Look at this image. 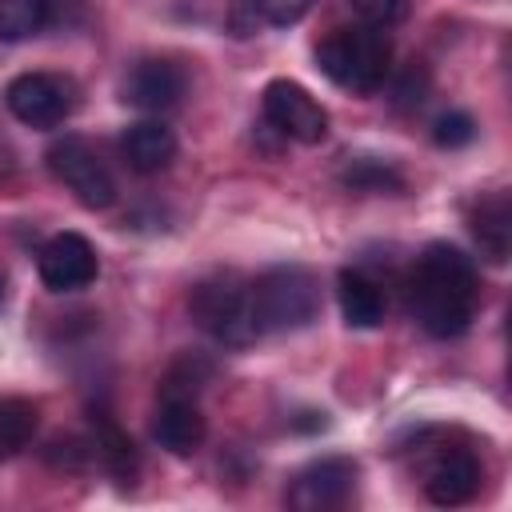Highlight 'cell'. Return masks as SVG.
I'll return each mask as SVG.
<instances>
[{
	"label": "cell",
	"mask_w": 512,
	"mask_h": 512,
	"mask_svg": "<svg viewBox=\"0 0 512 512\" xmlns=\"http://www.w3.org/2000/svg\"><path fill=\"white\" fill-rule=\"evenodd\" d=\"M48 172L88 208V212H104L116 204V180L108 172V164L100 160V152L84 140V136H60L48 148Z\"/></svg>",
	"instance_id": "5b68a950"
},
{
	"label": "cell",
	"mask_w": 512,
	"mask_h": 512,
	"mask_svg": "<svg viewBox=\"0 0 512 512\" xmlns=\"http://www.w3.org/2000/svg\"><path fill=\"white\" fill-rule=\"evenodd\" d=\"M348 4L360 12V20L380 24V28L400 24V20L408 16V8H412V0H348Z\"/></svg>",
	"instance_id": "603a6c76"
},
{
	"label": "cell",
	"mask_w": 512,
	"mask_h": 512,
	"mask_svg": "<svg viewBox=\"0 0 512 512\" xmlns=\"http://www.w3.org/2000/svg\"><path fill=\"white\" fill-rule=\"evenodd\" d=\"M316 64L332 84H340L356 96H372L384 88V80L392 72V40L380 24L360 20V24L328 32L316 48Z\"/></svg>",
	"instance_id": "7a4b0ae2"
},
{
	"label": "cell",
	"mask_w": 512,
	"mask_h": 512,
	"mask_svg": "<svg viewBox=\"0 0 512 512\" xmlns=\"http://www.w3.org/2000/svg\"><path fill=\"white\" fill-rule=\"evenodd\" d=\"M36 424H40V408L24 396H4L0 400V452L12 456L20 448L32 444L36 436Z\"/></svg>",
	"instance_id": "e0dca14e"
},
{
	"label": "cell",
	"mask_w": 512,
	"mask_h": 512,
	"mask_svg": "<svg viewBox=\"0 0 512 512\" xmlns=\"http://www.w3.org/2000/svg\"><path fill=\"white\" fill-rule=\"evenodd\" d=\"M204 412L196 400L188 396H160L156 412H152V440L168 452V456H192L204 444Z\"/></svg>",
	"instance_id": "8fae6325"
},
{
	"label": "cell",
	"mask_w": 512,
	"mask_h": 512,
	"mask_svg": "<svg viewBox=\"0 0 512 512\" xmlns=\"http://www.w3.org/2000/svg\"><path fill=\"white\" fill-rule=\"evenodd\" d=\"M356 480H360V464L352 456H320V460L304 464L292 476L288 504L296 512H332V508H344L356 496Z\"/></svg>",
	"instance_id": "ba28073f"
},
{
	"label": "cell",
	"mask_w": 512,
	"mask_h": 512,
	"mask_svg": "<svg viewBox=\"0 0 512 512\" xmlns=\"http://www.w3.org/2000/svg\"><path fill=\"white\" fill-rule=\"evenodd\" d=\"M124 104L140 108V112H164L184 96V72L172 60H140L120 88Z\"/></svg>",
	"instance_id": "7c38bea8"
},
{
	"label": "cell",
	"mask_w": 512,
	"mask_h": 512,
	"mask_svg": "<svg viewBox=\"0 0 512 512\" xmlns=\"http://www.w3.org/2000/svg\"><path fill=\"white\" fill-rule=\"evenodd\" d=\"M432 140L440 144V148H468L472 140H476V120L468 116V112H444V116H436V124H432Z\"/></svg>",
	"instance_id": "7402d4cb"
},
{
	"label": "cell",
	"mask_w": 512,
	"mask_h": 512,
	"mask_svg": "<svg viewBox=\"0 0 512 512\" xmlns=\"http://www.w3.org/2000/svg\"><path fill=\"white\" fill-rule=\"evenodd\" d=\"M0 308H4V276H0Z\"/></svg>",
	"instance_id": "d4e9b609"
},
{
	"label": "cell",
	"mask_w": 512,
	"mask_h": 512,
	"mask_svg": "<svg viewBox=\"0 0 512 512\" xmlns=\"http://www.w3.org/2000/svg\"><path fill=\"white\" fill-rule=\"evenodd\" d=\"M36 272H40V284L48 292H80V288H88L100 276V256H96V248H92L88 236H80V232H56L40 248Z\"/></svg>",
	"instance_id": "9c48e42d"
},
{
	"label": "cell",
	"mask_w": 512,
	"mask_h": 512,
	"mask_svg": "<svg viewBox=\"0 0 512 512\" xmlns=\"http://www.w3.org/2000/svg\"><path fill=\"white\" fill-rule=\"evenodd\" d=\"M92 452L100 456L104 472L116 480V484H132L136 472H140V452L136 444L128 440V432L108 416V412H96L92 416Z\"/></svg>",
	"instance_id": "2e32d148"
},
{
	"label": "cell",
	"mask_w": 512,
	"mask_h": 512,
	"mask_svg": "<svg viewBox=\"0 0 512 512\" xmlns=\"http://www.w3.org/2000/svg\"><path fill=\"white\" fill-rule=\"evenodd\" d=\"M188 312L224 348H244L256 340L252 328V308H248V284L236 272H212L192 284L188 292Z\"/></svg>",
	"instance_id": "277c9868"
},
{
	"label": "cell",
	"mask_w": 512,
	"mask_h": 512,
	"mask_svg": "<svg viewBox=\"0 0 512 512\" xmlns=\"http://www.w3.org/2000/svg\"><path fill=\"white\" fill-rule=\"evenodd\" d=\"M336 300H340V316L348 328H380L384 324V292L380 284L360 272V268H344L336 276Z\"/></svg>",
	"instance_id": "5bb4252c"
},
{
	"label": "cell",
	"mask_w": 512,
	"mask_h": 512,
	"mask_svg": "<svg viewBox=\"0 0 512 512\" xmlns=\"http://www.w3.org/2000/svg\"><path fill=\"white\" fill-rule=\"evenodd\" d=\"M8 112L28 128H56L76 112V84L56 72H20L4 88Z\"/></svg>",
	"instance_id": "8992f818"
},
{
	"label": "cell",
	"mask_w": 512,
	"mask_h": 512,
	"mask_svg": "<svg viewBox=\"0 0 512 512\" xmlns=\"http://www.w3.org/2000/svg\"><path fill=\"white\" fill-rule=\"evenodd\" d=\"M264 120L284 136V140H296V144H320L328 136V112L324 104L296 80L280 76V80H268L264 84Z\"/></svg>",
	"instance_id": "52a82bcc"
},
{
	"label": "cell",
	"mask_w": 512,
	"mask_h": 512,
	"mask_svg": "<svg viewBox=\"0 0 512 512\" xmlns=\"http://www.w3.org/2000/svg\"><path fill=\"white\" fill-rule=\"evenodd\" d=\"M48 24V0H0V40L20 44Z\"/></svg>",
	"instance_id": "ac0fdd59"
},
{
	"label": "cell",
	"mask_w": 512,
	"mask_h": 512,
	"mask_svg": "<svg viewBox=\"0 0 512 512\" xmlns=\"http://www.w3.org/2000/svg\"><path fill=\"white\" fill-rule=\"evenodd\" d=\"M472 236L480 244V256L492 264H504L512 252V204L508 192H488L472 212Z\"/></svg>",
	"instance_id": "9a60e30c"
},
{
	"label": "cell",
	"mask_w": 512,
	"mask_h": 512,
	"mask_svg": "<svg viewBox=\"0 0 512 512\" xmlns=\"http://www.w3.org/2000/svg\"><path fill=\"white\" fill-rule=\"evenodd\" d=\"M208 376H212V364H208L204 356L188 352V356H180V360L164 372V380H160V396H188V400H196L200 388L208 384Z\"/></svg>",
	"instance_id": "ffe728a7"
},
{
	"label": "cell",
	"mask_w": 512,
	"mask_h": 512,
	"mask_svg": "<svg viewBox=\"0 0 512 512\" xmlns=\"http://www.w3.org/2000/svg\"><path fill=\"white\" fill-rule=\"evenodd\" d=\"M252 328L260 332H300L320 316V280L304 264H276L248 284Z\"/></svg>",
	"instance_id": "3957f363"
},
{
	"label": "cell",
	"mask_w": 512,
	"mask_h": 512,
	"mask_svg": "<svg viewBox=\"0 0 512 512\" xmlns=\"http://www.w3.org/2000/svg\"><path fill=\"white\" fill-rule=\"evenodd\" d=\"M476 304H480V276L472 256H464L456 244L444 240L428 244L408 276V308L416 324L436 340H452L468 332Z\"/></svg>",
	"instance_id": "6da1fadb"
},
{
	"label": "cell",
	"mask_w": 512,
	"mask_h": 512,
	"mask_svg": "<svg viewBox=\"0 0 512 512\" xmlns=\"http://www.w3.org/2000/svg\"><path fill=\"white\" fill-rule=\"evenodd\" d=\"M248 8H252V16L260 20V28L268 24V28H292V24H300L304 16H308V8H312V0H244Z\"/></svg>",
	"instance_id": "44dd1931"
},
{
	"label": "cell",
	"mask_w": 512,
	"mask_h": 512,
	"mask_svg": "<svg viewBox=\"0 0 512 512\" xmlns=\"http://www.w3.org/2000/svg\"><path fill=\"white\" fill-rule=\"evenodd\" d=\"M396 108H412V104H420L424 100V92H428V68L420 64V60H412L404 72H400V80H396Z\"/></svg>",
	"instance_id": "cb8c5ba5"
},
{
	"label": "cell",
	"mask_w": 512,
	"mask_h": 512,
	"mask_svg": "<svg viewBox=\"0 0 512 512\" xmlns=\"http://www.w3.org/2000/svg\"><path fill=\"white\" fill-rule=\"evenodd\" d=\"M120 152H124V164L140 176H152V172H164L172 160H176V132L164 124V120H140V124H128L124 136H120Z\"/></svg>",
	"instance_id": "4fadbf2b"
},
{
	"label": "cell",
	"mask_w": 512,
	"mask_h": 512,
	"mask_svg": "<svg viewBox=\"0 0 512 512\" xmlns=\"http://www.w3.org/2000/svg\"><path fill=\"white\" fill-rule=\"evenodd\" d=\"M480 480H484V468H480L476 452L448 444L424 468V496L440 508H456V504H468L480 492Z\"/></svg>",
	"instance_id": "30bf717a"
},
{
	"label": "cell",
	"mask_w": 512,
	"mask_h": 512,
	"mask_svg": "<svg viewBox=\"0 0 512 512\" xmlns=\"http://www.w3.org/2000/svg\"><path fill=\"white\" fill-rule=\"evenodd\" d=\"M340 180H344L348 188H356V192H396V188H404V176H400L392 164L376 160V156L348 160L344 172H340Z\"/></svg>",
	"instance_id": "d6986e66"
}]
</instances>
